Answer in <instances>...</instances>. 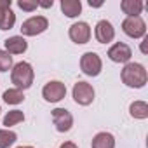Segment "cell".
Wrapping results in <instances>:
<instances>
[{
    "mask_svg": "<svg viewBox=\"0 0 148 148\" xmlns=\"http://www.w3.org/2000/svg\"><path fill=\"white\" fill-rule=\"evenodd\" d=\"M2 98H4V101H5L7 105H19V103L25 101V94H23V91H19V89H16V87L7 89V91L4 92Z\"/></svg>",
    "mask_w": 148,
    "mask_h": 148,
    "instance_id": "18",
    "label": "cell"
},
{
    "mask_svg": "<svg viewBox=\"0 0 148 148\" xmlns=\"http://www.w3.org/2000/svg\"><path fill=\"white\" fill-rule=\"evenodd\" d=\"M146 42H148V37H145V40H143V44H141V52H143V54H146Z\"/></svg>",
    "mask_w": 148,
    "mask_h": 148,
    "instance_id": "24",
    "label": "cell"
},
{
    "mask_svg": "<svg viewBox=\"0 0 148 148\" xmlns=\"http://www.w3.org/2000/svg\"><path fill=\"white\" fill-rule=\"evenodd\" d=\"M129 113H131V117L143 120V119L148 117V105L145 101H134L129 106Z\"/></svg>",
    "mask_w": 148,
    "mask_h": 148,
    "instance_id": "17",
    "label": "cell"
},
{
    "mask_svg": "<svg viewBox=\"0 0 148 148\" xmlns=\"http://www.w3.org/2000/svg\"><path fill=\"white\" fill-rule=\"evenodd\" d=\"M89 5L91 7H101V2H92V0H89Z\"/></svg>",
    "mask_w": 148,
    "mask_h": 148,
    "instance_id": "26",
    "label": "cell"
},
{
    "mask_svg": "<svg viewBox=\"0 0 148 148\" xmlns=\"http://www.w3.org/2000/svg\"><path fill=\"white\" fill-rule=\"evenodd\" d=\"M18 136L16 132L9 131V129H0V148H9L16 143Z\"/></svg>",
    "mask_w": 148,
    "mask_h": 148,
    "instance_id": "19",
    "label": "cell"
},
{
    "mask_svg": "<svg viewBox=\"0 0 148 148\" xmlns=\"http://www.w3.org/2000/svg\"><path fill=\"white\" fill-rule=\"evenodd\" d=\"M120 9L124 11V14H127V18L139 16L143 11V2L141 0H122Z\"/></svg>",
    "mask_w": 148,
    "mask_h": 148,
    "instance_id": "16",
    "label": "cell"
},
{
    "mask_svg": "<svg viewBox=\"0 0 148 148\" xmlns=\"http://www.w3.org/2000/svg\"><path fill=\"white\" fill-rule=\"evenodd\" d=\"M23 120H25V113L21 110H12V112H9L4 117V125L5 127H11V125H16V124H19Z\"/></svg>",
    "mask_w": 148,
    "mask_h": 148,
    "instance_id": "20",
    "label": "cell"
},
{
    "mask_svg": "<svg viewBox=\"0 0 148 148\" xmlns=\"http://www.w3.org/2000/svg\"><path fill=\"white\" fill-rule=\"evenodd\" d=\"M73 99L75 103L82 105V106H87L94 101V89L91 84L87 82H77L73 86Z\"/></svg>",
    "mask_w": 148,
    "mask_h": 148,
    "instance_id": "7",
    "label": "cell"
},
{
    "mask_svg": "<svg viewBox=\"0 0 148 148\" xmlns=\"http://www.w3.org/2000/svg\"><path fill=\"white\" fill-rule=\"evenodd\" d=\"M68 35L75 44H87L89 38H91V26L87 23H84V21L73 23L70 26V30H68Z\"/></svg>",
    "mask_w": 148,
    "mask_h": 148,
    "instance_id": "8",
    "label": "cell"
},
{
    "mask_svg": "<svg viewBox=\"0 0 148 148\" xmlns=\"http://www.w3.org/2000/svg\"><path fill=\"white\" fill-rule=\"evenodd\" d=\"M42 96L49 103H58L66 96V86L63 82H59V80H51V82H47L44 86Z\"/></svg>",
    "mask_w": 148,
    "mask_h": 148,
    "instance_id": "6",
    "label": "cell"
},
{
    "mask_svg": "<svg viewBox=\"0 0 148 148\" xmlns=\"http://www.w3.org/2000/svg\"><path fill=\"white\" fill-rule=\"evenodd\" d=\"M18 148H33V146H18Z\"/></svg>",
    "mask_w": 148,
    "mask_h": 148,
    "instance_id": "27",
    "label": "cell"
},
{
    "mask_svg": "<svg viewBox=\"0 0 148 148\" xmlns=\"http://www.w3.org/2000/svg\"><path fill=\"white\" fill-rule=\"evenodd\" d=\"M122 30L131 38H141V37L146 35V23L141 19V16L125 18L122 21Z\"/></svg>",
    "mask_w": 148,
    "mask_h": 148,
    "instance_id": "4",
    "label": "cell"
},
{
    "mask_svg": "<svg viewBox=\"0 0 148 148\" xmlns=\"http://www.w3.org/2000/svg\"><path fill=\"white\" fill-rule=\"evenodd\" d=\"M131 56H132V51H131V47H129L127 44H124V42H117V44H113V45L108 49V58H110L113 63H129Z\"/></svg>",
    "mask_w": 148,
    "mask_h": 148,
    "instance_id": "10",
    "label": "cell"
},
{
    "mask_svg": "<svg viewBox=\"0 0 148 148\" xmlns=\"http://www.w3.org/2000/svg\"><path fill=\"white\" fill-rule=\"evenodd\" d=\"M18 5H19V9H23L26 12H32L38 7V2H35V0H19Z\"/></svg>",
    "mask_w": 148,
    "mask_h": 148,
    "instance_id": "22",
    "label": "cell"
},
{
    "mask_svg": "<svg viewBox=\"0 0 148 148\" xmlns=\"http://www.w3.org/2000/svg\"><path fill=\"white\" fill-rule=\"evenodd\" d=\"M59 148H79V146H77L75 143H73V141H64Z\"/></svg>",
    "mask_w": 148,
    "mask_h": 148,
    "instance_id": "23",
    "label": "cell"
},
{
    "mask_svg": "<svg viewBox=\"0 0 148 148\" xmlns=\"http://www.w3.org/2000/svg\"><path fill=\"white\" fill-rule=\"evenodd\" d=\"M101 68H103V63H101V58L96 54V52H86L82 54L80 58V70L86 73L87 77H98L101 73Z\"/></svg>",
    "mask_w": 148,
    "mask_h": 148,
    "instance_id": "3",
    "label": "cell"
},
{
    "mask_svg": "<svg viewBox=\"0 0 148 148\" xmlns=\"http://www.w3.org/2000/svg\"><path fill=\"white\" fill-rule=\"evenodd\" d=\"M92 148H115V138L110 132H98L91 143Z\"/></svg>",
    "mask_w": 148,
    "mask_h": 148,
    "instance_id": "15",
    "label": "cell"
},
{
    "mask_svg": "<svg viewBox=\"0 0 148 148\" xmlns=\"http://www.w3.org/2000/svg\"><path fill=\"white\" fill-rule=\"evenodd\" d=\"M12 68V56L7 51H0V71H9Z\"/></svg>",
    "mask_w": 148,
    "mask_h": 148,
    "instance_id": "21",
    "label": "cell"
},
{
    "mask_svg": "<svg viewBox=\"0 0 148 148\" xmlns=\"http://www.w3.org/2000/svg\"><path fill=\"white\" fill-rule=\"evenodd\" d=\"M61 11L66 18H77L82 12L80 0H61Z\"/></svg>",
    "mask_w": 148,
    "mask_h": 148,
    "instance_id": "14",
    "label": "cell"
},
{
    "mask_svg": "<svg viewBox=\"0 0 148 148\" xmlns=\"http://www.w3.org/2000/svg\"><path fill=\"white\" fill-rule=\"evenodd\" d=\"M47 28H49L47 18H44V16H33V18L26 19L21 25V33L26 35V37H35V35L44 33Z\"/></svg>",
    "mask_w": 148,
    "mask_h": 148,
    "instance_id": "5",
    "label": "cell"
},
{
    "mask_svg": "<svg viewBox=\"0 0 148 148\" xmlns=\"http://www.w3.org/2000/svg\"><path fill=\"white\" fill-rule=\"evenodd\" d=\"M122 82L127 86V87H134V89H139L146 84L148 80V75H146V70L141 63H125L122 73Z\"/></svg>",
    "mask_w": 148,
    "mask_h": 148,
    "instance_id": "1",
    "label": "cell"
},
{
    "mask_svg": "<svg viewBox=\"0 0 148 148\" xmlns=\"http://www.w3.org/2000/svg\"><path fill=\"white\" fill-rule=\"evenodd\" d=\"M52 122L59 132H68L73 125V115L64 108H56L52 110Z\"/></svg>",
    "mask_w": 148,
    "mask_h": 148,
    "instance_id": "9",
    "label": "cell"
},
{
    "mask_svg": "<svg viewBox=\"0 0 148 148\" xmlns=\"http://www.w3.org/2000/svg\"><path fill=\"white\" fill-rule=\"evenodd\" d=\"M11 0H0V30H11L16 23V14L11 9Z\"/></svg>",
    "mask_w": 148,
    "mask_h": 148,
    "instance_id": "12",
    "label": "cell"
},
{
    "mask_svg": "<svg viewBox=\"0 0 148 148\" xmlns=\"http://www.w3.org/2000/svg\"><path fill=\"white\" fill-rule=\"evenodd\" d=\"M38 5L40 7H52V0L51 2H38Z\"/></svg>",
    "mask_w": 148,
    "mask_h": 148,
    "instance_id": "25",
    "label": "cell"
},
{
    "mask_svg": "<svg viewBox=\"0 0 148 148\" xmlns=\"http://www.w3.org/2000/svg\"><path fill=\"white\" fill-rule=\"evenodd\" d=\"M33 77H35V73H33V68L30 63L26 61H19L12 66V71H11V80L12 84L16 86V89L23 91V89H28L32 87L33 84Z\"/></svg>",
    "mask_w": 148,
    "mask_h": 148,
    "instance_id": "2",
    "label": "cell"
},
{
    "mask_svg": "<svg viewBox=\"0 0 148 148\" xmlns=\"http://www.w3.org/2000/svg\"><path fill=\"white\" fill-rule=\"evenodd\" d=\"M94 35H96V40L99 44H108L115 38V28L110 21L101 19V21H98V25L94 28Z\"/></svg>",
    "mask_w": 148,
    "mask_h": 148,
    "instance_id": "11",
    "label": "cell"
},
{
    "mask_svg": "<svg viewBox=\"0 0 148 148\" xmlns=\"http://www.w3.org/2000/svg\"><path fill=\"white\" fill-rule=\"evenodd\" d=\"M5 49L9 54H23L26 49H28V42L25 40V37H9L5 42H4Z\"/></svg>",
    "mask_w": 148,
    "mask_h": 148,
    "instance_id": "13",
    "label": "cell"
},
{
    "mask_svg": "<svg viewBox=\"0 0 148 148\" xmlns=\"http://www.w3.org/2000/svg\"><path fill=\"white\" fill-rule=\"evenodd\" d=\"M0 112H2V110H0Z\"/></svg>",
    "mask_w": 148,
    "mask_h": 148,
    "instance_id": "28",
    "label": "cell"
}]
</instances>
